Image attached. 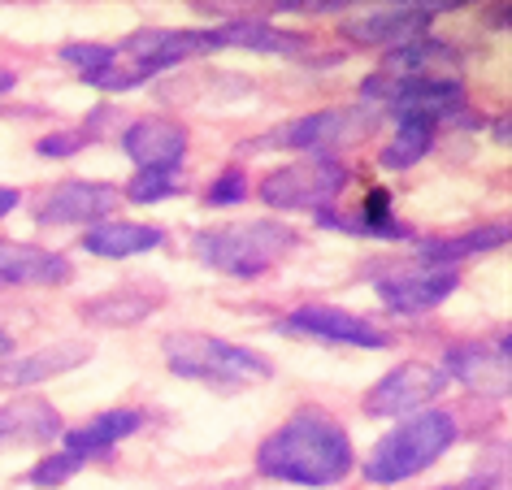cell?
Returning a JSON list of instances; mask_svg holds the SVG:
<instances>
[{"label": "cell", "mask_w": 512, "mask_h": 490, "mask_svg": "<svg viewBox=\"0 0 512 490\" xmlns=\"http://www.w3.org/2000/svg\"><path fill=\"white\" fill-rule=\"evenodd\" d=\"M343 187H348V165H339L335 157H304L274 170L256 187V196L283 213H296V209L330 213V204L343 196Z\"/></svg>", "instance_id": "obj_6"}, {"label": "cell", "mask_w": 512, "mask_h": 490, "mask_svg": "<svg viewBox=\"0 0 512 490\" xmlns=\"http://www.w3.org/2000/svg\"><path fill=\"white\" fill-rule=\"evenodd\" d=\"M222 35V48H248V53H274V57H287V53H300V35L291 31H278L274 22L265 18H235V22H222L217 27Z\"/></svg>", "instance_id": "obj_21"}, {"label": "cell", "mask_w": 512, "mask_h": 490, "mask_svg": "<svg viewBox=\"0 0 512 490\" xmlns=\"http://www.w3.org/2000/svg\"><path fill=\"white\" fill-rule=\"evenodd\" d=\"M283 334H309V339H322V343H343V347H369V352H382L391 347V334L378 330L374 321L356 317V313H343V308H326V304H309V308H296L278 321Z\"/></svg>", "instance_id": "obj_9"}, {"label": "cell", "mask_w": 512, "mask_h": 490, "mask_svg": "<svg viewBox=\"0 0 512 490\" xmlns=\"http://www.w3.org/2000/svg\"><path fill=\"white\" fill-rule=\"evenodd\" d=\"M83 144H87V135L83 131H61V135H44L40 144H35V152L40 157H74V152H83Z\"/></svg>", "instance_id": "obj_28"}, {"label": "cell", "mask_w": 512, "mask_h": 490, "mask_svg": "<svg viewBox=\"0 0 512 490\" xmlns=\"http://www.w3.org/2000/svg\"><path fill=\"white\" fill-rule=\"evenodd\" d=\"M165 196H178V178L174 174H161V170H139L131 183H126V200L135 204H157Z\"/></svg>", "instance_id": "obj_24"}, {"label": "cell", "mask_w": 512, "mask_h": 490, "mask_svg": "<svg viewBox=\"0 0 512 490\" xmlns=\"http://www.w3.org/2000/svg\"><path fill=\"white\" fill-rule=\"evenodd\" d=\"M443 373L456 382H465L469 391L508 399V334H499V347L491 343H460L447 347Z\"/></svg>", "instance_id": "obj_11"}, {"label": "cell", "mask_w": 512, "mask_h": 490, "mask_svg": "<svg viewBox=\"0 0 512 490\" xmlns=\"http://www.w3.org/2000/svg\"><path fill=\"white\" fill-rule=\"evenodd\" d=\"M14 356V339H9V330H0V360Z\"/></svg>", "instance_id": "obj_32"}, {"label": "cell", "mask_w": 512, "mask_h": 490, "mask_svg": "<svg viewBox=\"0 0 512 490\" xmlns=\"http://www.w3.org/2000/svg\"><path fill=\"white\" fill-rule=\"evenodd\" d=\"M243 196H248V178H243L239 170L217 174L213 187H209V204H239Z\"/></svg>", "instance_id": "obj_27"}, {"label": "cell", "mask_w": 512, "mask_h": 490, "mask_svg": "<svg viewBox=\"0 0 512 490\" xmlns=\"http://www.w3.org/2000/svg\"><path fill=\"white\" fill-rule=\"evenodd\" d=\"M291 248H300V235L287 222H274V217H261V222H226V226L200 230L191 239V252L200 256V265H209L226 278H261Z\"/></svg>", "instance_id": "obj_3"}, {"label": "cell", "mask_w": 512, "mask_h": 490, "mask_svg": "<svg viewBox=\"0 0 512 490\" xmlns=\"http://www.w3.org/2000/svg\"><path fill=\"white\" fill-rule=\"evenodd\" d=\"M18 200H22V196H18L14 187H0V217L14 213V209H18Z\"/></svg>", "instance_id": "obj_29"}, {"label": "cell", "mask_w": 512, "mask_h": 490, "mask_svg": "<svg viewBox=\"0 0 512 490\" xmlns=\"http://www.w3.org/2000/svg\"><path fill=\"white\" fill-rule=\"evenodd\" d=\"M61 417L44 399H14L0 404V443H40V438H57Z\"/></svg>", "instance_id": "obj_20"}, {"label": "cell", "mask_w": 512, "mask_h": 490, "mask_svg": "<svg viewBox=\"0 0 512 490\" xmlns=\"http://www.w3.org/2000/svg\"><path fill=\"white\" fill-rule=\"evenodd\" d=\"M456 438H460V425H456L452 412L421 408V412L404 417L400 425H391V430L378 438V447L365 456L361 473L378 486L408 482V477L426 473L430 464L456 443Z\"/></svg>", "instance_id": "obj_2"}, {"label": "cell", "mask_w": 512, "mask_h": 490, "mask_svg": "<svg viewBox=\"0 0 512 490\" xmlns=\"http://www.w3.org/2000/svg\"><path fill=\"white\" fill-rule=\"evenodd\" d=\"M139 425H144V412L139 408H113V412H100L87 425H74V430H61L66 438V451L74 456H100V451H109L113 443H122V438H131Z\"/></svg>", "instance_id": "obj_17"}, {"label": "cell", "mask_w": 512, "mask_h": 490, "mask_svg": "<svg viewBox=\"0 0 512 490\" xmlns=\"http://www.w3.org/2000/svg\"><path fill=\"white\" fill-rule=\"evenodd\" d=\"M118 191L109 183H96V178H66L57 183L48 196L35 204V222L40 226H74V222H96L118 209Z\"/></svg>", "instance_id": "obj_10"}, {"label": "cell", "mask_w": 512, "mask_h": 490, "mask_svg": "<svg viewBox=\"0 0 512 490\" xmlns=\"http://www.w3.org/2000/svg\"><path fill=\"white\" fill-rule=\"evenodd\" d=\"M83 456H74V451H61V456H48L44 464H35L31 469V486H61L66 477H74L83 469Z\"/></svg>", "instance_id": "obj_26"}, {"label": "cell", "mask_w": 512, "mask_h": 490, "mask_svg": "<svg viewBox=\"0 0 512 490\" xmlns=\"http://www.w3.org/2000/svg\"><path fill=\"white\" fill-rule=\"evenodd\" d=\"M456 269H413V274H400V278H382L378 282V300L391 308V313H430L439 308L447 295L456 291Z\"/></svg>", "instance_id": "obj_14"}, {"label": "cell", "mask_w": 512, "mask_h": 490, "mask_svg": "<svg viewBox=\"0 0 512 490\" xmlns=\"http://www.w3.org/2000/svg\"><path fill=\"white\" fill-rule=\"evenodd\" d=\"M87 352H92L87 343H57V347H44V352L5 356L0 360V386H9V391H27V386L61 378V373L79 369L87 360Z\"/></svg>", "instance_id": "obj_16"}, {"label": "cell", "mask_w": 512, "mask_h": 490, "mask_svg": "<svg viewBox=\"0 0 512 490\" xmlns=\"http://www.w3.org/2000/svg\"><path fill=\"white\" fill-rule=\"evenodd\" d=\"M439 490H491V477H469L460 486H439Z\"/></svg>", "instance_id": "obj_30"}, {"label": "cell", "mask_w": 512, "mask_h": 490, "mask_svg": "<svg viewBox=\"0 0 512 490\" xmlns=\"http://www.w3.org/2000/svg\"><path fill=\"white\" fill-rule=\"evenodd\" d=\"M161 352H165L170 373L191 378V382H204V386H213V391H239V386L274 378V365L261 352L226 343V339H217V334H200V330L165 334Z\"/></svg>", "instance_id": "obj_4"}, {"label": "cell", "mask_w": 512, "mask_h": 490, "mask_svg": "<svg viewBox=\"0 0 512 490\" xmlns=\"http://www.w3.org/2000/svg\"><path fill=\"white\" fill-rule=\"evenodd\" d=\"M161 300H165L161 291L113 287L109 295H100V300L83 304V317H87V321H100V326H135V321H144Z\"/></svg>", "instance_id": "obj_22"}, {"label": "cell", "mask_w": 512, "mask_h": 490, "mask_svg": "<svg viewBox=\"0 0 512 490\" xmlns=\"http://www.w3.org/2000/svg\"><path fill=\"white\" fill-rule=\"evenodd\" d=\"M430 144H434L430 122H395V139L382 148L378 161L387 165V170H408V165H417L421 157H426Z\"/></svg>", "instance_id": "obj_23"}, {"label": "cell", "mask_w": 512, "mask_h": 490, "mask_svg": "<svg viewBox=\"0 0 512 490\" xmlns=\"http://www.w3.org/2000/svg\"><path fill=\"white\" fill-rule=\"evenodd\" d=\"M0 282L9 287H61L70 282V261L35 243H0Z\"/></svg>", "instance_id": "obj_15"}, {"label": "cell", "mask_w": 512, "mask_h": 490, "mask_svg": "<svg viewBox=\"0 0 512 490\" xmlns=\"http://www.w3.org/2000/svg\"><path fill=\"white\" fill-rule=\"evenodd\" d=\"M374 126L369 109H322V113H304L296 122L274 126L270 135L248 139L243 152H270V148H296V152H313V157H330V148L361 139Z\"/></svg>", "instance_id": "obj_7"}, {"label": "cell", "mask_w": 512, "mask_h": 490, "mask_svg": "<svg viewBox=\"0 0 512 490\" xmlns=\"http://www.w3.org/2000/svg\"><path fill=\"white\" fill-rule=\"evenodd\" d=\"M447 373L443 365H430V360H404L395 365L387 378L374 382V391L365 395V412L369 417H413L430 404L434 395L447 391Z\"/></svg>", "instance_id": "obj_8"}, {"label": "cell", "mask_w": 512, "mask_h": 490, "mask_svg": "<svg viewBox=\"0 0 512 490\" xmlns=\"http://www.w3.org/2000/svg\"><path fill=\"white\" fill-rule=\"evenodd\" d=\"M434 5H395V9H369L361 18L343 22V35L356 44H378V48H404L413 40H426Z\"/></svg>", "instance_id": "obj_12"}, {"label": "cell", "mask_w": 512, "mask_h": 490, "mask_svg": "<svg viewBox=\"0 0 512 490\" xmlns=\"http://www.w3.org/2000/svg\"><path fill=\"white\" fill-rule=\"evenodd\" d=\"M161 243H165V230L139 226V222H96L83 235V248L92 256H105V261H126V256L152 252Z\"/></svg>", "instance_id": "obj_18"}, {"label": "cell", "mask_w": 512, "mask_h": 490, "mask_svg": "<svg viewBox=\"0 0 512 490\" xmlns=\"http://www.w3.org/2000/svg\"><path fill=\"white\" fill-rule=\"evenodd\" d=\"M508 243V222H495V226H478L469 235H452V239H426L417 252L421 269H452L456 261H469V256H482V252H495Z\"/></svg>", "instance_id": "obj_19"}, {"label": "cell", "mask_w": 512, "mask_h": 490, "mask_svg": "<svg viewBox=\"0 0 512 490\" xmlns=\"http://www.w3.org/2000/svg\"><path fill=\"white\" fill-rule=\"evenodd\" d=\"M14 83H18V74H14V70H0V96L14 92Z\"/></svg>", "instance_id": "obj_31"}, {"label": "cell", "mask_w": 512, "mask_h": 490, "mask_svg": "<svg viewBox=\"0 0 512 490\" xmlns=\"http://www.w3.org/2000/svg\"><path fill=\"white\" fill-rule=\"evenodd\" d=\"M61 61L79 66V79H87V74L113 66V44H66L61 48Z\"/></svg>", "instance_id": "obj_25"}, {"label": "cell", "mask_w": 512, "mask_h": 490, "mask_svg": "<svg viewBox=\"0 0 512 490\" xmlns=\"http://www.w3.org/2000/svg\"><path fill=\"white\" fill-rule=\"evenodd\" d=\"M122 148L139 170L174 174L187 157V131L170 118H139L122 131Z\"/></svg>", "instance_id": "obj_13"}, {"label": "cell", "mask_w": 512, "mask_h": 490, "mask_svg": "<svg viewBox=\"0 0 512 490\" xmlns=\"http://www.w3.org/2000/svg\"><path fill=\"white\" fill-rule=\"evenodd\" d=\"M256 469L291 486H339L356 469L348 430L322 408H296L256 447Z\"/></svg>", "instance_id": "obj_1"}, {"label": "cell", "mask_w": 512, "mask_h": 490, "mask_svg": "<svg viewBox=\"0 0 512 490\" xmlns=\"http://www.w3.org/2000/svg\"><path fill=\"white\" fill-rule=\"evenodd\" d=\"M365 100H378L395 122H439L465 109V83L447 79V74H374L365 83Z\"/></svg>", "instance_id": "obj_5"}]
</instances>
